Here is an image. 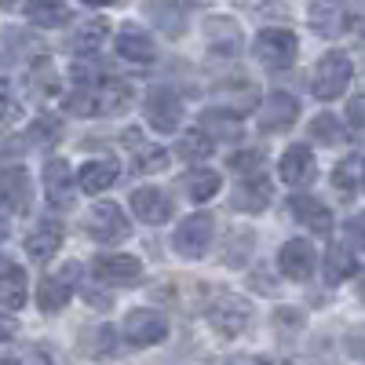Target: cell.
Here are the masks:
<instances>
[{"label":"cell","mask_w":365,"mask_h":365,"mask_svg":"<svg viewBox=\"0 0 365 365\" xmlns=\"http://www.w3.org/2000/svg\"><path fill=\"white\" fill-rule=\"evenodd\" d=\"M354 77V63L344 55V51H329L318 58V66L311 73V91L322 99V103H332V99H340L347 84Z\"/></svg>","instance_id":"cell-1"},{"label":"cell","mask_w":365,"mask_h":365,"mask_svg":"<svg viewBox=\"0 0 365 365\" xmlns=\"http://www.w3.org/2000/svg\"><path fill=\"white\" fill-rule=\"evenodd\" d=\"M205 318H208V325L220 332V336H227V340H234V336H241V332L249 329V322H252V307H249V299H241V296H216L208 303V311H205Z\"/></svg>","instance_id":"cell-2"},{"label":"cell","mask_w":365,"mask_h":365,"mask_svg":"<svg viewBox=\"0 0 365 365\" xmlns=\"http://www.w3.org/2000/svg\"><path fill=\"white\" fill-rule=\"evenodd\" d=\"M212 237H216V220H212L208 212H197V216H187L175 227L172 245L182 259H201L212 245Z\"/></svg>","instance_id":"cell-3"},{"label":"cell","mask_w":365,"mask_h":365,"mask_svg":"<svg viewBox=\"0 0 365 365\" xmlns=\"http://www.w3.org/2000/svg\"><path fill=\"white\" fill-rule=\"evenodd\" d=\"M252 51L267 70H289L296 63L299 41H296L292 29H263V34H256Z\"/></svg>","instance_id":"cell-4"},{"label":"cell","mask_w":365,"mask_h":365,"mask_svg":"<svg viewBox=\"0 0 365 365\" xmlns=\"http://www.w3.org/2000/svg\"><path fill=\"white\" fill-rule=\"evenodd\" d=\"M88 234L99 241V245H117V241H125L132 234L125 212H120V205L113 201H99L96 208L88 212Z\"/></svg>","instance_id":"cell-5"},{"label":"cell","mask_w":365,"mask_h":365,"mask_svg":"<svg viewBox=\"0 0 365 365\" xmlns=\"http://www.w3.org/2000/svg\"><path fill=\"white\" fill-rule=\"evenodd\" d=\"M125 336L132 347H154L168 336V318L161 311H150V307H135L125 318Z\"/></svg>","instance_id":"cell-6"},{"label":"cell","mask_w":365,"mask_h":365,"mask_svg":"<svg viewBox=\"0 0 365 365\" xmlns=\"http://www.w3.org/2000/svg\"><path fill=\"white\" fill-rule=\"evenodd\" d=\"M143 110H146L150 128L161 132V135H172L179 128V120H182V103H179V96H175L172 88H154L146 96Z\"/></svg>","instance_id":"cell-7"},{"label":"cell","mask_w":365,"mask_h":365,"mask_svg":"<svg viewBox=\"0 0 365 365\" xmlns=\"http://www.w3.org/2000/svg\"><path fill=\"white\" fill-rule=\"evenodd\" d=\"M77 274H81V267L70 263V267H63V274H48V278L37 285V307H41L44 314H58V311L70 303Z\"/></svg>","instance_id":"cell-8"},{"label":"cell","mask_w":365,"mask_h":365,"mask_svg":"<svg viewBox=\"0 0 365 365\" xmlns=\"http://www.w3.org/2000/svg\"><path fill=\"white\" fill-rule=\"evenodd\" d=\"M0 205H4L8 212H29V205H34V182H29L26 168L19 165H8L0 168Z\"/></svg>","instance_id":"cell-9"},{"label":"cell","mask_w":365,"mask_h":365,"mask_svg":"<svg viewBox=\"0 0 365 365\" xmlns=\"http://www.w3.org/2000/svg\"><path fill=\"white\" fill-rule=\"evenodd\" d=\"M278 267L285 278L292 282H307L311 274H314V245L307 237H292L285 241V245L278 249Z\"/></svg>","instance_id":"cell-10"},{"label":"cell","mask_w":365,"mask_h":365,"mask_svg":"<svg viewBox=\"0 0 365 365\" xmlns=\"http://www.w3.org/2000/svg\"><path fill=\"white\" fill-rule=\"evenodd\" d=\"M299 117V103L296 96H289V91H274V96H267L263 110H259V128L263 132H285L296 125Z\"/></svg>","instance_id":"cell-11"},{"label":"cell","mask_w":365,"mask_h":365,"mask_svg":"<svg viewBox=\"0 0 365 365\" xmlns=\"http://www.w3.org/2000/svg\"><path fill=\"white\" fill-rule=\"evenodd\" d=\"M278 175L289 182V187H307V182H314V175H318V165H314L311 146H303V143L289 146L285 154H282Z\"/></svg>","instance_id":"cell-12"},{"label":"cell","mask_w":365,"mask_h":365,"mask_svg":"<svg viewBox=\"0 0 365 365\" xmlns=\"http://www.w3.org/2000/svg\"><path fill=\"white\" fill-rule=\"evenodd\" d=\"M139 274H143V263L128 252H106L96 259V278L106 285H132L139 282Z\"/></svg>","instance_id":"cell-13"},{"label":"cell","mask_w":365,"mask_h":365,"mask_svg":"<svg viewBox=\"0 0 365 365\" xmlns=\"http://www.w3.org/2000/svg\"><path fill=\"white\" fill-rule=\"evenodd\" d=\"M132 212H135V220L139 223H168L172 216V197L158 187H139L132 190Z\"/></svg>","instance_id":"cell-14"},{"label":"cell","mask_w":365,"mask_h":365,"mask_svg":"<svg viewBox=\"0 0 365 365\" xmlns=\"http://www.w3.org/2000/svg\"><path fill=\"white\" fill-rule=\"evenodd\" d=\"M120 139H125V146H128V154H132L139 172H161V168H168V150L158 146V143H150L139 128H128Z\"/></svg>","instance_id":"cell-15"},{"label":"cell","mask_w":365,"mask_h":365,"mask_svg":"<svg viewBox=\"0 0 365 365\" xmlns=\"http://www.w3.org/2000/svg\"><path fill=\"white\" fill-rule=\"evenodd\" d=\"M270 197H274V187H270L259 172H256V175H245V179H241L237 187L230 190V205H234L237 212H252V216L270 205Z\"/></svg>","instance_id":"cell-16"},{"label":"cell","mask_w":365,"mask_h":365,"mask_svg":"<svg viewBox=\"0 0 365 365\" xmlns=\"http://www.w3.org/2000/svg\"><path fill=\"white\" fill-rule=\"evenodd\" d=\"M113 48H117L120 58H128V63H154V58H158L154 37H150L146 29H139V26H120Z\"/></svg>","instance_id":"cell-17"},{"label":"cell","mask_w":365,"mask_h":365,"mask_svg":"<svg viewBox=\"0 0 365 365\" xmlns=\"http://www.w3.org/2000/svg\"><path fill=\"white\" fill-rule=\"evenodd\" d=\"M63 223L58 220H41L34 230L26 234V252H29V259H37V263H44V259H51L58 249H63Z\"/></svg>","instance_id":"cell-18"},{"label":"cell","mask_w":365,"mask_h":365,"mask_svg":"<svg viewBox=\"0 0 365 365\" xmlns=\"http://www.w3.org/2000/svg\"><path fill=\"white\" fill-rule=\"evenodd\" d=\"M73 172H70V165L66 161H48L44 165V194H48V205H55V208H70L73 205Z\"/></svg>","instance_id":"cell-19"},{"label":"cell","mask_w":365,"mask_h":365,"mask_svg":"<svg viewBox=\"0 0 365 365\" xmlns=\"http://www.w3.org/2000/svg\"><path fill=\"white\" fill-rule=\"evenodd\" d=\"M205 44L212 55H237L241 51V29L234 19H223V15H212L205 22Z\"/></svg>","instance_id":"cell-20"},{"label":"cell","mask_w":365,"mask_h":365,"mask_svg":"<svg viewBox=\"0 0 365 365\" xmlns=\"http://www.w3.org/2000/svg\"><path fill=\"white\" fill-rule=\"evenodd\" d=\"M289 208H292V216H296L303 227H311L318 237H329V234H332V212H329L318 197L296 194V197H289Z\"/></svg>","instance_id":"cell-21"},{"label":"cell","mask_w":365,"mask_h":365,"mask_svg":"<svg viewBox=\"0 0 365 365\" xmlns=\"http://www.w3.org/2000/svg\"><path fill=\"white\" fill-rule=\"evenodd\" d=\"M143 15L154 22L161 34H168V37H182V34H187V11H182V4H175V0H146Z\"/></svg>","instance_id":"cell-22"},{"label":"cell","mask_w":365,"mask_h":365,"mask_svg":"<svg viewBox=\"0 0 365 365\" xmlns=\"http://www.w3.org/2000/svg\"><path fill=\"white\" fill-rule=\"evenodd\" d=\"M22 303H26V270L11 256H0V307L19 311Z\"/></svg>","instance_id":"cell-23"},{"label":"cell","mask_w":365,"mask_h":365,"mask_svg":"<svg viewBox=\"0 0 365 365\" xmlns=\"http://www.w3.org/2000/svg\"><path fill=\"white\" fill-rule=\"evenodd\" d=\"M311 29L318 37H340L347 29V11L340 8V0H314L311 4Z\"/></svg>","instance_id":"cell-24"},{"label":"cell","mask_w":365,"mask_h":365,"mask_svg":"<svg viewBox=\"0 0 365 365\" xmlns=\"http://www.w3.org/2000/svg\"><path fill=\"white\" fill-rule=\"evenodd\" d=\"M117 175H120V168H117L110 158H99V161H84V165H81L77 182H81L84 194H106L113 182H117Z\"/></svg>","instance_id":"cell-25"},{"label":"cell","mask_w":365,"mask_h":365,"mask_svg":"<svg viewBox=\"0 0 365 365\" xmlns=\"http://www.w3.org/2000/svg\"><path fill=\"white\" fill-rule=\"evenodd\" d=\"M106 37H110V26H106L103 19H88V22H81V26L73 29L66 44H70L73 55H96Z\"/></svg>","instance_id":"cell-26"},{"label":"cell","mask_w":365,"mask_h":365,"mask_svg":"<svg viewBox=\"0 0 365 365\" xmlns=\"http://www.w3.org/2000/svg\"><path fill=\"white\" fill-rule=\"evenodd\" d=\"M26 19L34 26L55 29L70 22V4L66 0H26Z\"/></svg>","instance_id":"cell-27"},{"label":"cell","mask_w":365,"mask_h":365,"mask_svg":"<svg viewBox=\"0 0 365 365\" xmlns=\"http://www.w3.org/2000/svg\"><path fill=\"white\" fill-rule=\"evenodd\" d=\"M332 187L344 190V194H358L365 187V158L361 154H351L336 165V172H332Z\"/></svg>","instance_id":"cell-28"},{"label":"cell","mask_w":365,"mask_h":365,"mask_svg":"<svg viewBox=\"0 0 365 365\" xmlns=\"http://www.w3.org/2000/svg\"><path fill=\"white\" fill-rule=\"evenodd\" d=\"M220 172H212V168H194L182 175V190H187L190 201H208V197H216L220 194Z\"/></svg>","instance_id":"cell-29"},{"label":"cell","mask_w":365,"mask_h":365,"mask_svg":"<svg viewBox=\"0 0 365 365\" xmlns=\"http://www.w3.org/2000/svg\"><path fill=\"white\" fill-rule=\"evenodd\" d=\"M128 106H132V84L128 81L99 84V113H125Z\"/></svg>","instance_id":"cell-30"},{"label":"cell","mask_w":365,"mask_h":365,"mask_svg":"<svg viewBox=\"0 0 365 365\" xmlns=\"http://www.w3.org/2000/svg\"><path fill=\"white\" fill-rule=\"evenodd\" d=\"M354 270H358V263H354V252H351V249L332 245V249L325 252V282H329V285H340L344 278H351Z\"/></svg>","instance_id":"cell-31"},{"label":"cell","mask_w":365,"mask_h":365,"mask_svg":"<svg viewBox=\"0 0 365 365\" xmlns=\"http://www.w3.org/2000/svg\"><path fill=\"white\" fill-rule=\"evenodd\" d=\"M201 128L212 135V139H241V120L237 113H223V110H205L201 113Z\"/></svg>","instance_id":"cell-32"},{"label":"cell","mask_w":365,"mask_h":365,"mask_svg":"<svg viewBox=\"0 0 365 365\" xmlns=\"http://www.w3.org/2000/svg\"><path fill=\"white\" fill-rule=\"evenodd\" d=\"M26 146H41V150H48V146H55L58 139H63V125H58V117H51V113H41L34 125H29V132H26Z\"/></svg>","instance_id":"cell-33"},{"label":"cell","mask_w":365,"mask_h":365,"mask_svg":"<svg viewBox=\"0 0 365 365\" xmlns=\"http://www.w3.org/2000/svg\"><path fill=\"white\" fill-rule=\"evenodd\" d=\"M179 158H187V161H205V158H212V150H216V143H212V135L205 132V128H194V132H187L179 139Z\"/></svg>","instance_id":"cell-34"},{"label":"cell","mask_w":365,"mask_h":365,"mask_svg":"<svg viewBox=\"0 0 365 365\" xmlns=\"http://www.w3.org/2000/svg\"><path fill=\"white\" fill-rule=\"evenodd\" d=\"M55 88H58L55 66H51L48 55H41L37 63H34V70H29V91H34L37 99H48V96H55Z\"/></svg>","instance_id":"cell-35"},{"label":"cell","mask_w":365,"mask_h":365,"mask_svg":"<svg viewBox=\"0 0 365 365\" xmlns=\"http://www.w3.org/2000/svg\"><path fill=\"white\" fill-rule=\"evenodd\" d=\"M73 117H91V113H99V88H91V84H81L73 96H66L63 103Z\"/></svg>","instance_id":"cell-36"},{"label":"cell","mask_w":365,"mask_h":365,"mask_svg":"<svg viewBox=\"0 0 365 365\" xmlns=\"http://www.w3.org/2000/svg\"><path fill=\"white\" fill-rule=\"evenodd\" d=\"M311 139L332 146V143H340V139H344V125H340V120L332 117V113H318V117L311 120Z\"/></svg>","instance_id":"cell-37"},{"label":"cell","mask_w":365,"mask_h":365,"mask_svg":"<svg viewBox=\"0 0 365 365\" xmlns=\"http://www.w3.org/2000/svg\"><path fill=\"white\" fill-rule=\"evenodd\" d=\"M263 150H241V154H234L230 161H227V168L230 172H237V175H256L259 168H263Z\"/></svg>","instance_id":"cell-38"},{"label":"cell","mask_w":365,"mask_h":365,"mask_svg":"<svg viewBox=\"0 0 365 365\" xmlns=\"http://www.w3.org/2000/svg\"><path fill=\"white\" fill-rule=\"evenodd\" d=\"M347 117H351V125H354V128L365 132V96H354V99L347 103Z\"/></svg>","instance_id":"cell-39"},{"label":"cell","mask_w":365,"mask_h":365,"mask_svg":"<svg viewBox=\"0 0 365 365\" xmlns=\"http://www.w3.org/2000/svg\"><path fill=\"white\" fill-rule=\"evenodd\" d=\"M22 150H26V143L19 135H0V161H4V158H19Z\"/></svg>","instance_id":"cell-40"},{"label":"cell","mask_w":365,"mask_h":365,"mask_svg":"<svg viewBox=\"0 0 365 365\" xmlns=\"http://www.w3.org/2000/svg\"><path fill=\"white\" fill-rule=\"evenodd\" d=\"M96 340H99V344H91V351H96V354H113V340H117V336H113L110 325H103V329L96 332Z\"/></svg>","instance_id":"cell-41"},{"label":"cell","mask_w":365,"mask_h":365,"mask_svg":"<svg viewBox=\"0 0 365 365\" xmlns=\"http://www.w3.org/2000/svg\"><path fill=\"white\" fill-rule=\"evenodd\" d=\"M344 230H347V237L354 241L358 249H365V216H354V220H347V227H344Z\"/></svg>","instance_id":"cell-42"},{"label":"cell","mask_w":365,"mask_h":365,"mask_svg":"<svg viewBox=\"0 0 365 365\" xmlns=\"http://www.w3.org/2000/svg\"><path fill=\"white\" fill-rule=\"evenodd\" d=\"M347 351L354 358H365V329H354L351 336H347Z\"/></svg>","instance_id":"cell-43"},{"label":"cell","mask_w":365,"mask_h":365,"mask_svg":"<svg viewBox=\"0 0 365 365\" xmlns=\"http://www.w3.org/2000/svg\"><path fill=\"white\" fill-rule=\"evenodd\" d=\"M15 332H19L15 318H8V314H0V344H8V340H15Z\"/></svg>","instance_id":"cell-44"},{"label":"cell","mask_w":365,"mask_h":365,"mask_svg":"<svg viewBox=\"0 0 365 365\" xmlns=\"http://www.w3.org/2000/svg\"><path fill=\"white\" fill-rule=\"evenodd\" d=\"M15 113V103H11V96H8V88L0 84V120H8Z\"/></svg>","instance_id":"cell-45"},{"label":"cell","mask_w":365,"mask_h":365,"mask_svg":"<svg viewBox=\"0 0 365 365\" xmlns=\"http://www.w3.org/2000/svg\"><path fill=\"white\" fill-rule=\"evenodd\" d=\"M354 289H358V299H361V303H365V270H361V274H358V285H354Z\"/></svg>","instance_id":"cell-46"},{"label":"cell","mask_w":365,"mask_h":365,"mask_svg":"<svg viewBox=\"0 0 365 365\" xmlns=\"http://www.w3.org/2000/svg\"><path fill=\"white\" fill-rule=\"evenodd\" d=\"M8 234H11V230H8V223H4V220H0V241H4Z\"/></svg>","instance_id":"cell-47"},{"label":"cell","mask_w":365,"mask_h":365,"mask_svg":"<svg viewBox=\"0 0 365 365\" xmlns=\"http://www.w3.org/2000/svg\"><path fill=\"white\" fill-rule=\"evenodd\" d=\"M84 4H113V0H84Z\"/></svg>","instance_id":"cell-48"}]
</instances>
